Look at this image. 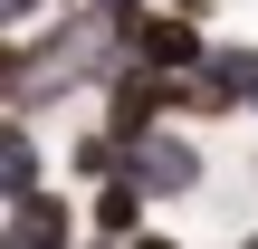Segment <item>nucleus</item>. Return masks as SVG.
<instances>
[{"label": "nucleus", "instance_id": "f257e3e1", "mask_svg": "<svg viewBox=\"0 0 258 249\" xmlns=\"http://www.w3.org/2000/svg\"><path fill=\"white\" fill-rule=\"evenodd\" d=\"M201 144L191 134H172V125H153V134H134L124 144V182H144L153 202H172V192H201Z\"/></svg>", "mask_w": 258, "mask_h": 249}, {"label": "nucleus", "instance_id": "f03ea898", "mask_svg": "<svg viewBox=\"0 0 258 249\" xmlns=\"http://www.w3.org/2000/svg\"><path fill=\"white\" fill-rule=\"evenodd\" d=\"M124 58L153 67V77H191V67L211 58V38H201V19H182V10H144V19L124 29Z\"/></svg>", "mask_w": 258, "mask_h": 249}, {"label": "nucleus", "instance_id": "7ed1b4c3", "mask_svg": "<svg viewBox=\"0 0 258 249\" xmlns=\"http://www.w3.org/2000/svg\"><path fill=\"white\" fill-rule=\"evenodd\" d=\"M239 106H258V48H211L182 77V115H239Z\"/></svg>", "mask_w": 258, "mask_h": 249}, {"label": "nucleus", "instance_id": "20e7f679", "mask_svg": "<svg viewBox=\"0 0 258 249\" xmlns=\"http://www.w3.org/2000/svg\"><path fill=\"white\" fill-rule=\"evenodd\" d=\"M77 230H86V211L67 192H29V202H10V230L0 240L10 249H77Z\"/></svg>", "mask_w": 258, "mask_h": 249}, {"label": "nucleus", "instance_id": "39448f33", "mask_svg": "<svg viewBox=\"0 0 258 249\" xmlns=\"http://www.w3.org/2000/svg\"><path fill=\"white\" fill-rule=\"evenodd\" d=\"M29 192H48V154H38L29 115H0V202H29Z\"/></svg>", "mask_w": 258, "mask_h": 249}, {"label": "nucleus", "instance_id": "423d86ee", "mask_svg": "<svg viewBox=\"0 0 258 249\" xmlns=\"http://www.w3.org/2000/svg\"><path fill=\"white\" fill-rule=\"evenodd\" d=\"M144 211H153V192H144V182H124V173L86 192V230H96V240H134V230H144Z\"/></svg>", "mask_w": 258, "mask_h": 249}, {"label": "nucleus", "instance_id": "0eeeda50", "mask_svg": "<svg viewBox=\"0 0 258 249\" xmlns=\"http://www.w3.org/2000/svg\"><path fill=\"white\" fill-rule=\"evenodd\" d=\"M115 173H124V134L86 125V134L67 144V182H86V192H96V182H115Z\"/></svg>", "mask_w": 258, "mask_h": 249}, {"label": "nucleus", "instance_id": "6e6552de", "mask_svg": "<svg viewBox=\"0 0 258 249\" xmlns=\"http://www.w3.org/2000/svg\"><path fill=\"white\" fill-rule=\"evenodd\" d=\"M57 10H77V0H0V38H29V29H48Z\"/></svg>", "mask_w": 258, "mask_h": 249}, {"label": "nucleus", "instance_id": "1a4fd4ad", "mask_svg": "<svg viewBox=\"0 0 258 249\" xmlns=\"http://www.w3.org/2000/svg\"><path fill=\"white\" fill-rule=\"evenodd\" d=\"M86 10H96V19H115V29H134V19H144L153 0H86Z\"/></svg>", "mask_w": 258, "mask_h": 249}, {"label": "nucleus", "instance_id": "9d476101", "mask_svg": "<svg viewBox=\"0 0 258 249\" xmlns=\"http://www.w3.org/2000/svg\"><path fill=\"white\" fill-rule=\"evenodd\" d=\"M124 249H182V240H172V230H134Z\"/></svg>", "mask_w": 258, "mask_h": 249}, {"label": "nucleus", "instance_id": "9b49d317", "mask_svg": "<svg viewBox=\"0 0 258 249\" xmlns=\"http://www.w3.org/2000/svg\"><path fill=\"white\" fill-rule=\"evenodd\" d=\"M153 10H182V19H211V0H153Z\"/></svg>", "mask_w": 258, "mask_h": 249}, {"label": "nucleus", "instance_id": "f8f14e48", "mask_svg": "<svg viewBox=\"0 0 258 249\" xmlns=\"http://www.w3.org/2000/svg\"><path fill=\"white\" fill-rule=\"evenodd\" d=\"M230 249H258V230H249V240H230Z\"/></svg>", "mask_w": 258, "mask_h": 249}]
</instances>
